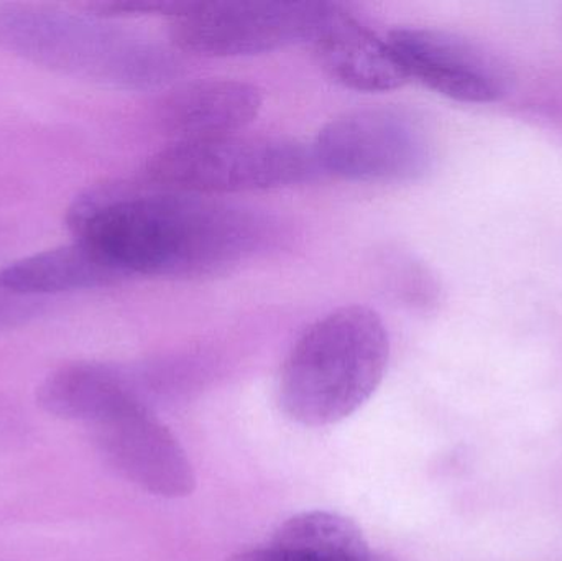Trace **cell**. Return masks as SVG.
Listing matches in <instances>:
<instances>
[{
	"label": "cell",
	"instance_id": "obj_2",
	"mask_svg": "<svg viewBox=\"0 0 562 561\" xmlns=\"http://www.w3.org/2000/svg\"><path fill=\"white\" fill-rule=\"evenodd\" d=\"M0 49L66 78L115 89H151L180 71L164 45L99 13L0 2Z\"/></svg>",
	"mask_w": 562,
	"mask_h": 561
},
{
	"label": "cell",
	"instance_id": "obj_12",
	"mask_svg": "<svg viewBox=\"0 0 562 561\" xmlns=\"http://www.w3.org/2000/svg\"><path fill=\"white\" fill-rule=\"evenodd\" d=\"M227 561H372V556L352 520L310 510L281 524L269 542L237 552Z\"/></svg>",
	"mask_w": 562,
	"mask_h": 561
},
{
	"label": "cell",
	"instance_id": "obj_7",
	"mask_svg": "<svg viewBox=\"0 0 562 561\" xmlns=\"http://www.w3.org/2000/svg\"><path fill=\"white\" fill-rule=\"evenodd\" d=\"M389 42L408 78L452 101L488 104L510 88L504 59L468 36L436 29H395Z\"/></svg>",
	"mask_w": 562,
	"mask_h": 561
},
{
	"label": "cell",
	"instance_id": "obj_13",
	"mask_svg": "<svg viewBox=\"0 0 562 561\" xmlns=\"http://www.w3.org/2000/svg\"><path fill=\"white\" fill-rule=\"evenodd\" d=\"M0 280L23 295L48 299L58 293L102 289L125 280L79 243L43 250L0 270Z\"/></svg>",
	"mask_w": 562,
	"mask_h": 561
},
{
	"label": "cell",
	"instance_id": "obj_11",
	"mask_svg": "<svg viewBox=\"0 0 562 561\" xmlns=\"http://www.w3.org/2000/svg\"><path fill=\"white\" fill-rule=\"evenodd\" d=\"M40 407L63 420L98 425L135 407H150L144 375L104 362H72L48 375Z\"/></svg>",
	"mask_w": 562,
	"mask_h": 561
},
{
	"label": "cell",
	"instance_id": "obj_5",
	"mask_svg": "<svg viewBox=\"0 0 562 561\" xmlns=\"http://www.w3.org/2000/svg\"><path fill=\"white\" fill-rule=\"evenodd\" d=\"M317 167L366 183H408L432 168L435 145L408 109L379 105L344 112L324 125L313 147Z\"/></svg>",
	"mask_w": 562,
	"mask_h": 561
},
{
	"label": "cell",
	"instance_id": "obj_4",
	"mask_svg": "<svg viewBox=\"0 0 562 561\" xmlns=\"http://www.w3.org/2000/svg\"><path fill=\"white\" fill-rule=\"evenodd\" d=\"M313 148L273 135H227L178 142L155 154L142 178L157 187L196 194L279 190L319 175Z\"/></svg>",
	"mask_w": 562,
	"mask_h": 561
},
{
	"label": "cell",
	"instance_id": "obj_9",
	"mask_svg": "<svg viewBox=\"0 0 562 561\" xmlns=\"http://www.w3.org/2000/svg\"><path fill=\"white\" fill-rule=\"evenodd\" d=\"M311 45L324 71L352 91H393L409 79L389 38L340 3L329 2Z\"/></svg>",
	"mask_w": 562,
	"mask_h": 561
},
{
	"label": "cell",
	"instance_id": "obj_8",
	"mask_svg": "<svg viewBox=\"0 0 562 561\" xmlns=\"http://www.w3.org/2000/svg\"><path fill=\"white\" fill-rule=\"evenodd\" d=\"M104 460L128 483L165 500L190 496L193 464L173 434L150 407H135L92 425Z\"/></svg>",
	"mask_w": 562,
	"mask_h": 561
},
{
	"label": "cell",
	"instance_id": "obj_1",
	"mask_svg": "<svg viewBox=\"0 0 562 561\" xmlns=\"http://www.w3.org/2000/svg\"><path fill=\"white\" fill-rule=\"evenodd\" d=\"M68 224L76 243L124 279L217 276L280 249L288 239L286 227L266 211L144 178L81 194Z\"/></svg>",
	"mask_w": 562,
	"mask_h": 561
},
{
	"label": "cell",
	"instance_id": "obj_10",
	"mask_svg": "<svg viewBox=\"0 0 562 561\" xmlns=\"http://www.w3.org/2000/svg\"><path fill=\"white\" fill-rule=\"evenodd\" d=\"M263 94L239 79H200L184 82L158 102L164 134L178 142L213 141L240 134L259 115Z\"/></svg>",
	"mask_w": 562,
	"mask_h": 561
},
{
	"label": "cell",
	"instance_id": "obj_6",
	"mask_svg": "<svg viewBox=\"0 0 562 561\" xmlns=\"http://www.w3.org/2000/svg\"><path fill=\"white\" fill-rule=\"evenodd\" d=\"M329 2H180L170 16L175 46L233 58L313 42Z\"/></svg>",
	"mask_w": 562,
	"mask_h": 561
},
{
	"label": "cell",
	"instance_id": "obj_3",
	"mask_svg": "<svg viewBox=\"0 0 562 561\" xmlns=\"http://www.w3.org/2000/svg\"><path fill=\"white\" fill-rule=\"evenodd\" d=\"M389 359V332L379 313L340 306L304 329L288 352L277 391L280 408L304 427L342 422L375 394Z\"/></svg>",
	"mask_w": 562,
	"mask_h": 561
},
{
	"label": "cell",
	"instance_id": "obj_14",
	"mask_svg": "<svg viewBox=\"0 0 562 561\" xmlns=\"http://www.w3.org/2000/svg\"><path fill=\"white\" fill-rule=\"evenodd\" d=\"M48 300L23 295L0 280V333L20 328L45 312Z\"/></svg>",
	"mask_w": 562,
	"mask_h": 561
}]
</instances>
